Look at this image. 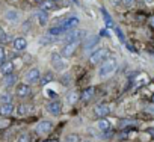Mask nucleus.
Segmentation results:
<instances>
[{"label":"nucleus","instance_id":"nucleus-35","mask_svg":"<svg viewBox=\"0 0 154 142\" xmlns=\"http://www.w3.org/2000/svg\"><path fill=\"white\" fill-rule=\"evenodd\" d=\"M42 142H59L57 139H45V140H42Z\"/></svg>","mask_w":154,"mask_h":142},{"label":"nucleus","instance_id":"nucleus-1","mask_svg":"<svg viewBox=\"0 0 154 142\" xmlns=\"http://www.w3.org/2000/svg\"><path fill=\"white\" fill-rule=\"evenodd\" d=\"M118 69V59L115 56H109L98 68V77L100 79H109L112 77Z\"/></svg>","mask_w":154,"mask_h":142},{"label":"nucleus","instance_id":"nucleus-6","mask_svg":"<svg viewBox=\"0 0 154 142\" xmlns=\"http://www.w3.org/2000/svg\"><path fill=\"white\" fill-rule=\"evenodd\" d=\"M79 23H80V20L77 18V17H68V18H63V20H60V23H59L57 26H62L65 32H69V30H74V29H77Z\"/></svg>","mask_w":154,"mask_h":142},{"label":"nucleus","instance_id":"nucleus-22","mask_svg":"<svg viewBox=\"0 0 154 142\" xmlns=\"http://www.w3.org/2000/svg\"><path fill=\"white\" fill-rule=\"evenodd\" d=\"M54 6H56L54 0H42V2H41V9H42V11H50V9H53Z\"/></svg>","mask_w":154,"mask_h":142},{"label":"nucleus","instance_id":"nucleus-14","mask_svg":"<svg viewBox=\"0 0 154 142\" xmlns=\"http://www.w3.org/2000/svg\"><path fill=\"white\" fill-rule=\"evenodd\" d=\"M15 110V106L12 103H0V116H9Z\"/></svg>","mask_w":154,"mask_h":142},{"label":"nucleus","instance_id":"nucleus-17","mask_svg":"<svg viewBox=\"0 0 154 142\" xmlns=\"http://www.w3.org/2000/svg\"><path fill=\"white\" fill-rule=\"evenodd\" d=\"M5 20L9 21V23H17L20 20V12L15 11V9H8L6 14H5Z\"/></svg>","mask_w":154,"mask_h":142},{"label":"nucleus","instance_id":"nucleus-26","mask_svg":"<svg viewBox=\"0 0 154 142\" xmlns=\"http://www.w3.org/2000/svg\"><path fill=\"white\" fill-rule=\"evenodd\" d=\"M29 110H30V106H27V104H20V106L17 107V115L24 116V115L29 113Z\"/></svg>","mask_w":154,"mask_h":142},{"label":"nucleus","instance_id":"nucleus-28","mask_svg":"<svg viewBox=\"0 0 154 142\" xmlns=\"http://www.w3.org/2000/svg\"><path fill=\"white\" fill-rule=\"evenodd\" d=\"M0 103H12V95L8 92L0 94Z\"/></svg>","mask_w":154,"mask_h":142},{"label":"nucleus","instance_id":"nucleus-21","mask_svg":"<svg viewBox=\"0 0 154 142\" xmlns=\"http://www.w3.org/2000/svg\"><path fill=\"white\" fill-rule=\"evenodd\" d=\"M15 82H17V77H15L14 74H9V76H3L2 85H3L5 88H11V86L15 85Z\"/></svg>","mask_w":154,"mask_h":142},{"label":"nucleus","instance_id":"nucleus-4","mask_svg":"<svg viewBox=\"0 0 154 142\" xmlns=\"http://www.w3.org/2000/svg\"><path fill=\"white\" fill-rule=\"evenodd\" d=\"M86 36V32L85 30H79V29H74V30H69L63 35V41L65 44L66 42H75V41H80Z\"/></svg>","mask_w":154,"mask_h":142},{"label":"nucleus","instance_id":"nucleus-15","mask_svg":"<svg viewBox=\"0 0 154 142\" xmlns=\"http://www.w3.org/2000/svg\"><path fill=\"white\" fill-rule=\"evenodd\" d=\"M35 18H36V23L39 26H47V23H48V14H47V11H42V9L36 11Z\"/></svg>","mask_w":154,"mask_h":142},{"label":"nucleus","instance_id":"nucleus-3","mask_svg":"<svg viewBox=\"0 0 154 142\" xmlns=\"http://www.w3.org/2000/svg\"><path fill=\"white\" fill-rule=\"evenodd\" d=\"M107 57H109L107 48H97V50H94V51L89 54V62H91L92 65H95V63H103Z\"/></svg>","mask_w":154,"mask_h":142},{"label":"nucleus","instance_id":"nucleus-27","mask_svg":"<svg viewBox=\"0 0 154 142\" xmlns=\"http://www.w3.org/2000/svg\"><path fill=\"white\" fill-rule=\"evenodd\" d=\"M8 41H11V36H9V33L8 32H5L2 27H0V42H8Z\"/></svg>","mask_w":154,"mask_h":142},{"label":"nucleus","instance_id":"nucleus-25","mask_svg":"<svg viewBox=\"0 0 154 142\" xmlns=\"http://www.w3.org/2000/svg\"><path fill=\"white\" fill-rule=\"evenodd\" d=\"M100 11H101V15H103V18H104L106 24H107L109 27H112V26H113V20H112V17L109 15V12H107V11H106L104 8H101Z\"/></svg>","mask_w":154,"mask_h":142},{"label":"nucleus","instance_id":"nucleus-30","mask_svg":"<svg viewBox=\"0 0 154 142\" xmlns=\"http://www.w3.org/2000/svg\"><path fill=\"white\" fill-rule=\"evenodd\" d=\"M6 62V51L3 47H0V65H3Z\"/></svg>","mask_w":154,"mask_h":142},{"label":"nucleus","instance_id":"nucleus-20","mask_svg":"<svg viewBox=\"0 0 154 142\" xmlns=\"http://www.w3.org/2000/svg\"><path fill=\"white\" fill-rule=\"evenodd\" d=\"M65 98H66V103H68L69 106H72V104H75L77 101L80 100V95L77 94L75 91H69V92L65 95Z\"/></svg>","mask_w":154,"mask_h":142},{"label":"nucleus","instance_id":"nucleus-33","mask_svg":"<svg viewBox=\"0 0 154 142\" xmlns=\"http://www.w3.org/2000/svg\"><path fill=\"white\" fill-rule=\"evenodd\" d=\"M116 33H118V38L124 42V35H122V32H121V29H119V27H116Z\"/></svg>","mask_w":154,"mask_h":142},{"label":"nucleus","instance_id":"nucleus-13","mask_svg":"<svg viewBox=\"0 0 154 142\" xmlns=\"http://www.w3.org/2000/svg\"><path fill=\"white\" fill-rule=\"evenodd\" d=\"M109 113H110L109 104H98V106L94 109V115L98 116V118H106Z\"/></svg>","mask_w":154,"mask_h":142},{"label":"nucleus","instance_id":"nucleus-7","mask_svg":"<svg viewBox=\"0 0 154 142\" xmlns=\"http://www.w3.org/2000/svg\"><path fill=\"white\" fill-rule=\"evenodd\" d=\"M45 109H47V112H48L50 115L59 116V115L62 113V103H60V100L54 98V100H51V101H48V103L45 104Z\"/></svg>","mask_w":154,"mask_h":142},{"label":"nucleus","instance_id":"nucleus-29","mask_svg":"<svg viewBox=\"0 0 154 142\" xmlns=\"http://www.w3.org/2000/svg\"><path fill=\"white\" fill-rule=\"evenodd\" d=\"M60 82H62V85H63V86H68V85L71 83V76H69L68 73H65V74L60 77Z\"/></svg>","mask_w":154,"mask_h":142},{"label":"nucleus","instance_id":"nucleus-18","mask_svg":"<svg viewBox=\"0 0 154 142\" xmlns=\"http://www.w3.org/2000/svg\"><path fill=\"white\" fill-rule=\"evenodd\" d=\"M0 73H2L3 76H9L14 73V62L11 60H6L3 65H0Z\"/></svg>","mask_w":154,"mask_h":142},{"label":"nucleus","instance_id":"nucleus-23","mask_svg":"<svg viewBox=\"0 0 154 142\" xmlns=\"http://www.w3.org/2000/svg\"><path fill=\"white\" fill-rule=\"evenodd\" d=\"M97 127H98L101 131H107V130L110 128V121H109V119H98Z\"/></svg>","mask_w":154,"mask_h":142},{"label":"nucleus","instance_id":"nucleus-16","mask_svg":"<svg viewBox=\"0 0 154 142\" xmlns=\"http://www.w3.org/2000/svg\"><path fill=\"white\" fill-rule=\"evenodd\" d=\"M94 95H95V88H94V86H88V88H85V89L82 91V94H80V100H83V101H89V100H92Z\"/></svg>","mask_w":154,"mask_h":142},{"label":"nucleus","instance_id":"nucleus-32","mask_svg":"<svg viewBox=\"0 0 154 142\" xmlns=\"http://www.w3.org/2000/svg\"><path fill=\"white\" fill-rule=\"evenodd\" d=\"M121 3H122L124 6L130 8V6H133V3H134V0H121Z\"/></svg>","mask_w":154,"mask_h":142},{"label":"nucleus","instance_id":"nucleus-8","mask_svg":"<svg viewBox=\"0 0 154 142\" xmlns=\"http://www.w3.org/2000/svg\"><path fill=\"white\" fill-rule=\"evenodd\" d=\"M79 45H80V41H75V42H66V44L62 47L60 54H62L63 57H71V56L75 53V50L79 48Z\"/></svg>","mask_w":154,"mask_h":142},{"label":"nucleus","instance_id":"nucleus-19","mask_svg":"<svg viewBox=\"0 0 154 142\" xmlns=\"http://www.w3.org/2000/svg\"><path fill=\"white\" fill-rule=\"evenodd\" d=\"M54 80V74H53V71H47L45 74H42L41 76V79H39V85L41 86H45V85H48L50 82H53Z\"/></svg>","mask_w":154,"mask_h":142},{"label":"nucleus","instance_id":"nucleus-5","mask_svg":"<svg viewBox=\"0 0 154 142\" xmlns=\"http://www.w3.org/2000/svg\"><path fill=\"white\" fill-rule=\"evenodd\" d=\"M41 69L38 68V66H33V68H30L27 73L24 74V83H27V85H30V83H36V82H39V79H41Z\"/></svg>","mask_w":154,"mask_h":142},{"label":"nucleus","instance_id":"nucleus-11","mask_svg":"<svg viewBox=\"0 0 154 142\" xmlns=\"http://www.w3.org/2000/svg\"><path fill=\"white\" fill-rule=\"evenodd\" d=\"M98 36H89L85 42H83V51L89 53V51H94L95 50V45L98 44Z\"/></svg>","mask_w":154,"mask_h":142},{"label":"nucleus","instance_id":"nucleus-34","mask_svg":"<svg viewBox=\"0 0 154 142\" xmlns=\"http://www.w3.org/2000/svg\"><path fill=\"white\" fill-rule=\"evenodd\" d=\"M145 110H146V112H149V113H154V106H146V107H145Z\"/></svg>","mask_w":154,"mask_h":142},{"label":"nucleus","instance_id":"nucleus-9","mask_svg":"<svg viewBox=\"0 0 154 142\" xmlns=\"http://www.w3.org/2000/svg\"><path fill=\"white\" fill-rule=\"evenodd\" d=\"M51 128H53V122L51 121H47V119H42V121H39L35 125V131L38 134H47V133L51 131Z\"/></svg>","mask_w":154,"mask_h":142},{"label":"nucleus","instance_id":"nucleus-36","mask_svg":"<svg viewBox=\"0 0 154 142\" xmlns=\"http://www.w3.org/2000/svg\"><path fill=\"white\" fill-rule=\"evenodd\" d=\"M82 142H94V140H91V139H83Z\"/></svg>","mask_w":154,"mask_h":142},{"label":"nucleus","instance_id":"nucleus-37","mask_svg":"<svg viewBox=\"0 0 154 142\" xmlns=\"http://www.w3.org/2000/svg\"><path fill=\"white\" fill-rule=\"evenodd\" d=\"M152 100H154V97H152Z\"/></svg>","mask_w":154,"mask_h":142},{"label":"nucleus","instance_id":"nucleus-2","mask_svg":"<svg viewBox=\"0 0 154 142\" xmlns=\"http://www.w3.org/2000/svg\"><path fill=\"white\" fill-rule=\"evenodd\" d=\"M50 63H51V66H53L54 71H65L68 68V60L60 53H51Z\"/></svg>","mask_w":154,"mask_h":142},{"label":"nucleus","instance_id":"nucleus-24","mask_svg":"<svg viewBox=\"0 0 154 142\" xmlns=\"http://www.w3.org/2000/svg\"><path fill=\"white\" fill-rule=\"evenodd\" d=\"M63 142H82V137L77 133H68L63 139Z\"/></svg>","mask_w":154,"mask_h":142},{"label":"nucleus","instance_id":"nucleus-31","mask_svg":"<svg viewBox=\"0 0 154 142\" xmlns=\"http://www.w3.org/2000/svg\"><path fill=\"white\" fill-rule=\"evenodd\" d=\"M17 142H30V139H29V134H21L18 139H17Z\"/></svg>","mask_w":154,"mask_h":142},{"label":"nucleus","instance_id":"nucleus-12","mask_svg":"<svg viewBox=\"0 0 154 142\" xmlns=\"http://www.w3.org/2000/svg\"><path fill=\"white\" fill-rule=\"evenodd\" d=\"M12 47H14L15 51H24V50L27 48V41H26V38H23V36L15 38V39L12 41Z\"/></svg>","mask_w":154,"mask_h":142},{"label":"nucleus","instance_id":"nucleus-10","mask_svg":"<svg viewBox=\"0 0 154 142\" xmlns=\"http://www.w3.org/2000/svg\"><path fill=\"white\" fill-rule=\"evenodd\" d=\"M32 94V89H30V85L27 83H18L15 86V95L17 97H21V98H26Z\"/></svg>","mask_w":154,"mask_h":142}]
</instances>
